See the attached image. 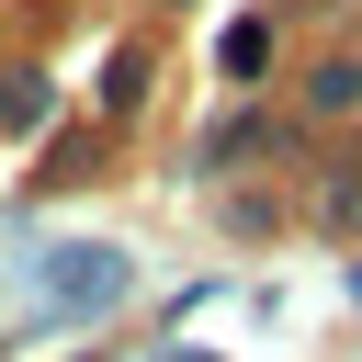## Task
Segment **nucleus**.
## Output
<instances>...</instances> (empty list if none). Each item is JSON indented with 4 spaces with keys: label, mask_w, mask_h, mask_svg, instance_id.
<instances>
[{
    "label": "nucleus",
    "mask_w": 362,
    "mask_h": 362,
    "mask_svg": "<svg viewBox=\"0 0 362 362\" xmlns=\"http://www.w3.org/2000/svg\"><path fill=\"white\" fill-rule=\"evenodd\" d=\"M124 249H45V272H34V294H23V317H102V305H124Z\"/></svg>",
    "instance_id": "1"
},
{
    "label": "nucleus",
    "mask_w": 362,
    "mask_h": 362,
    "mask_svg": "<svg viewBox=\"0 0 362 362\" xmlns=\"http://www.w3.org/2000/svg\"><path fill=\"white\" fill-rule=\"evenodd\" d=\"M362 102V68H317V113H351Z\"/></svg>",
    "instance_id": "2"
},
{
    "label": "nucleus",
    "mask_w": 362,
    "mask_h": 362,
    "mask_svg": "<svg viewBox=\"0 0 362 362\" xmlns=\"http://www.w3.org/2000/svg\"><path fill=\"white\" fill-rule=\"evenodd\" d=\"M328 215H339V226H362V181H339V204H328Z\"/></svg>",
    "instance_id": "3"
}]
</instances>
